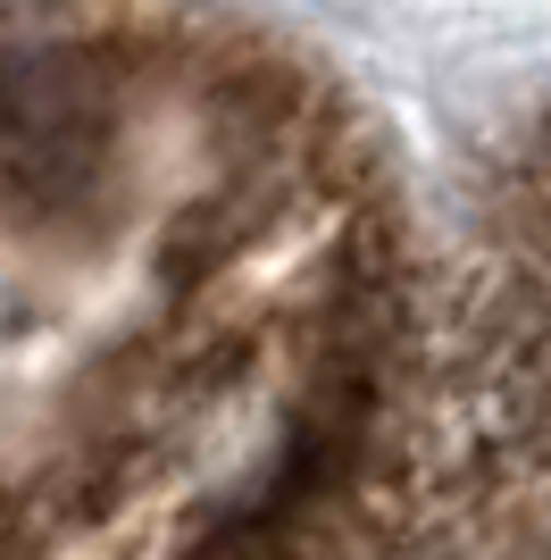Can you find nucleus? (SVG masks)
<instances>
[{
    "mask_svg": "<svg viewBox=\"0 0 551 560\" xmlns=\"http://www.w3.org/2000/svg\"><path fill=\"white\" fill-rule=\"evenodd\" d=\"M410 394V234L318 75L0 25V560H335Z\"/></svg>",
    "mask_w": 551,
    "mask_h": 560,
    "instance_id": "nucleus-1",
    "label": "nucleus"
},
{
    "mask_svg": "<svg viewBox=\"0 0 551 560\" xmlns=\"http://www.w3.org/2000/svg\"><path fill=\"white\" fill-rule=\"evenodd\" d=\"M484 351L509 376V401L551 444V126L518 160L493 218V259H484Z\"/></svg>",
    "mask_w": 551,
    "mask_h": 560,
    "instance_id": "nucleus-2",
    "label": "nucleus"
}]
</instances>
